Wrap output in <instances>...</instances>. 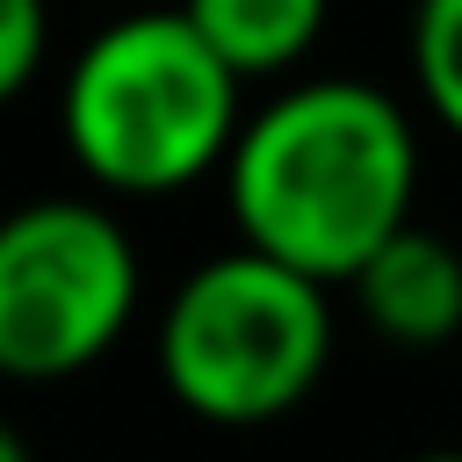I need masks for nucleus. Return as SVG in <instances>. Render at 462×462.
<instances>
[{
	"label": "nucleus",
	"instance_id": "obj_1",
	"mask_svg": "<svg viewBox=\"0 0 462 462\" xmlns=\"http://www.w3.org/2000/svg\"><path fill=\"white\" fill-rule=\"evenodd\" d=\"M224 202L245 245H267L346 289L361 260L411 224L419 123L375 79H296L245 108L224 159Z\"/></svg>",
	"mask_w": 462,
	"mask_h": 462
},
{
	"label": "nucleus",
	"instance_id": "obj_2",
	"mask_svg": "<svg viewBox=\"0 0 462 462\" xmlns=\"http://www.w3.org/2000/svg\"><path fill=\"white\" fill-rule=\"evenodd\" d=\"M58 130L94 195H180L224 173L245 130V72L188 22V7L130 0L65 65Z\"/></svg>",
	"mask_w": 462,
	"mask_h": 462
},
{
	"label": "nucleus",
	"instance_id": "obj_3",
	"mask_svg": "<svg viewBox=\"0 0 462 462\" xmlns=\"http://www.w3.org/2000/svg\"><path fill=\"white\" fill-rule=\"evenodd\" d=\"M152 354L188 419L224 433L274 426L332 368V282L238 238L173 282Z\"/></svg>",
	"mask_w": 462,
	"mask_h": 462
},
{
	"label": "nucleus",
	"instance_id": "obj_4",
	"mask_svg": "<svg viewBox=\"0 0 462 462\" xmlns=\"http://www.w3.org/2000/svg\"><path fill=\"white\" fill-rule=\"evenodd\" d=\"M144 260L94 195H43L0 224V368L14 383L87 375L137 318Z\"/></svg>",
	"mask_w": 462,
	"mask_h": 462
},
{
	"label": "nucleus",
	"instance_id": "obj_5",
	"mask_svg": "<svg viewBox=\"0 0 462 462\" xmlns=\"http://www.w3.org/2000/svg\"><path fill=\"white\" fill-rule=\"evenodd\" d=\"M354 289V310L361 325L383 339V346H404V354H433L462 332V245L426 231L419 217L404 231H390L361 274L346 282Z\"/></svg>",
	"mask_w": 462,
	"mask_h": 462
},
{
	"label": "nucleus",
	"instance_id": "obj_6",
	"mask_svg": "<svg viewBox=\"0 0 462 462\" xmlns=\"http://www.w3.org/2000/svg\"><path fill=\"white\" fill-rule=\"evenodd\" d=\"M180 7L245 79H274L303 65L332 14V0H180Z\"/></svg>",
	"mask_w": 462,
	"mask_h": 462
},
{
	"label": "nucleus",
	"instance_id": "obj_7",
	"mask_svg": "<svg viewBox=\"0 0 462 462\" xmlns=\"http://www.w3.org/2000/svg\"><path fill=\"white\" fill-rule=\"evenodd\" d=\"M411 87L419 108L462 137V0H411Z\"/></svg>",
	"mask_w": 462,
	"mask_h": 462
},
{
	"label": "nucleus",
	"instance_id": "obj_8",
	"mask_svg": "<svg viewBox=\"0 0 462 462\" xmlns=\"http://www.w3.org/2000/svg\"><path fill=\"white\" fill-rule=\"evenodd\" d=\"M51 58V0H0V94L22 101Z\"/></svg>",
	"mask_w": 462,
	"mask_h": 462
},
{
	"label": "nucleus",
	"instance_id": "obj_9",
	"mask_svg": "<svg viewBox=\"0 0 462 462\" xmlns=\"http://www.w3.org/2000/svg\"><path fill=\"white\" fill-rule=\"evenodd\" d=\"M0 462H29V448H22V433H0Z\"/></svg>",
	"mask_w": 462,
	"mask_h": 462
},
{
	"label": "nucleus",
	"instance_id": "obj_10",
	"mask_svg": "<svg viewBox=\"0 0 462 462\" xmlns=\"http://www.w3.org/2000/svg\"><path fill=\"white\" fill-rule=\"evenodd\" d=\"M411 462H462V448H433V455H411Z\"/></svg>",
	"mask_w": 462,
	"mask_h": 462
}]
</instances>
